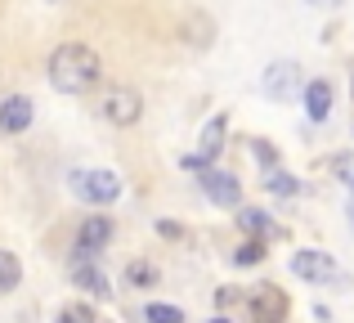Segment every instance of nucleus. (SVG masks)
Listing matches in <instances>:
<instances>
[{
    "instance_id": "3",
    "label": "nucleus",
    "mask_w": 354,
    "mask_h": 323,
    "mask_svg": "<svg viewBox=\"0 0 354 323\" xmlns=\"http://www.w3.org/2000/svg\"><path fill=\"white\" fill-rule=\"evenodd\" d=\"M99 113H104L113 126H135L139 117H144V99H139L130 86H113L104 95V104H99Z\"/></svg>"
},
{
    "instance_id": "10",
    "label": "nucleus",
    "mask_w": 354,
    "mask_h": 323,
    "mask_svg": "<svg viewBox=\"0 0 354 323\" xmlns=\"http://www.w3.org/2000/svg\"><path fill=\"white\" fill-rule=\"evenodd\" d=\"M305 113H310V122H328V113H332V86L328 81H310L305 86Z\"/></svg>"
},
{
    "instance_id": "5",
    "label": "nucleus",
    "mask_w": 354,
    "mask_h": 323,
    "mask_svg": "<svg viewBox=\"0 0 354 323\" xmlns=\"http://www.w3.org/2000/svg\"><path fill=\"white\" fill-rule=\"evenodd\" d=\"M251 319L256 323H287V292L265 283V288L251 297Z\"/></svg>"
},
{
    "instance_id": "13",
    "label": "nucleus",
    "mask_w": 354,
    "mask_h": 323,
    "mask_svg": "<svg viewBox=\"0 0 354 323\" xmlns=\"http://www.w3.org/2000/svg\"><path fill=\"white\" fill-rule=\"evenodd\" d=\"M126 283H130V288H153V283H157V265L130 261V265H126Z\"/></svg>"
},
{
    "instance_id": "2",
    "label": "nucleus",
    "mask_w": 354,
    "mask_h": 323,
    "mask_svg": "<svg viewBox=\"0 0 354 323\" xmlns=\"http://www.w3.org/2000/svg\"><path fill=\"white\" fill-rule=\"evenodd\" d=\"M72 189H77V198L95 202V207H108V202L121 193V180L113 171H77L72 175Z\"/></svg>"
},
{
    "instance_id": "9",
    "label": "nucleus",
    "mask_w": 354,
    "mask_h": 323,
    "mask_svg": "<svg viewBox=\"0 0 354 323\" xmlns=\"http://www.w3.org/2000/svg\"><path fill=\"white\" fill-rule=\"evenodd\" d=\"M238 229H242L247 238H278V234H283V229H278L274 220L265 216V211H256V207H242V211H238Z\"/></svg>"
},
{
    "instance_id": "12",
    "label": "nucleus",
    "mask_w": 354,
    "mask_h": 323,
    "mask_svg": "<svg viewBox=\"0 0 354 323\" xmlns=\"http://www.w3.org/2000/svg\"><path fill=\"white\" fill-rule=\"evenodd\" d=\"M18 279H23V265H18V256L0 247V297L18 288Z\"/></svg>"
},
{
    "instance_id": "18",
    "label": "nucleus",
    "mask_w": 354,
    "mask_h": 323,
    "mask_svg": "<svg viewBox=\"0 0 354 323\" xmlns=\"http://www.w3.org/2000/svg\"><path fill=\"white\" fill-rule=\"evenodd\" d=\"M59 323H99V319H95V310H90V306H81V301H77V306H63L59 310Z\"/></svg>"
},
{
    "instance_id": "20",
    "label": "nucleus",
    "mask_w": 354,
    "mask_h": 323,
    "mask_svg": "<svg viewBox=\"0 0 354 323\" xmlns=\"http://www.w3.org/2000/svg\"><path fill=\"white\" fill-rule=\"evenodd\" d=\"M256 153H260V162H265V166H274V149H269L265 140H256Z\"/></svg>"
},
{
    "instance_id": "21",
    "label": "nucleus",
    "mask_w": 354,
    "mask_h": 323,
    "mask_svg": "<svg viewBox=\"0 0 354 323\" xmlns=\"http://www.w3.org/2000/svg\"><path fill=\"white\" fill-rule=\"evenodd\" d=\"M157 229H162V238H180V225H171V220H162Z\"/></svg>"
},
{
    "instance_id": "22",
    "label": "nucleus",
    "mask_w": 354,
    "mask_h": 323,
    "mask_svg": "<svg viewBox=\"0 0 354 323\" xmlns=\"http://www.w3.org/2000/svg\"><path fill=\"white\" fill-rule=\"evenodd\" d=\"M310 5H341V0H310Z\"/></svg>"
},
{
    "instance_id": "17",
    "label": "nucleus",
    "mask_w": 354,
    "mask_h": 323,
    "mask_svg": "<svg viewBox=\"0 0 354 323\" xmlns=\"http://www.w3.org/2000/svg\"><path fill=\"white\" fill-rule=\"evenodd\" d=\"M144 319L148 323H184V310H175V306H144Z\"/></svg>"
},
{
    "instance_id": "15",
    "label": "nucleus",
    "mask_w": 354,
    "mask_h": 323,
    "mask_svg": "<svg viewBox=\"0 0 354 323\" xmlns=\"http://www.w3.org/2000/svg\"><path fill=\"white\" fill-rule=\"evenodd\" d=\"M220 140H225V117H216V122L202 131V158H216V153H220Z\"/></svg>"
},
{
    "instance_id": "14",
    "label": "nucleus",
    "mask_w": 354,
    "mask_h": 323,
    "mask_svg": "<svg viewBox=\"0 0 354 323\" xmlns=\"http://www.w3.org/2000/svg\"><path fill=\"white\" fill-rule=\"evenodd\" d=\"M260 261H265V238H247L234 252V265H260Z\"/></svg>"
},
{
    "instance_id": "8",
    "label": "nucleus",
    "mask_w": 354,
    "mask_h": 323,
    "mask_svg": "<svg viewBox=\"0 0 354 323\" xmlns=\"http://www.w3.org/2000/svg\"><path fill=\"white\" fill-rule=\"evenodd\" d=\"M32 117H36L32 99H23V95H9L5 104H0V131H5V135H23L27 126H32Z\"/></svg>"
},
{
    "instance_id": "24",
    "label": "nucleus",
    "mask_w": 354,
    "mask_h": 323,
    "mask_svg": "<svg viewBox=\"0 0 354 323\" xmlns=\"http://www.w3.org/2000/svg\"><path fill=\"white\" fill-rule=\"evenodd\" d=\"M211 323H229V319H211Z\"/></svg>"
},
{
    "instance_id": "19",
    "label": "nucleus",
    "mask_w": 354,
    "mask_h": 323,
    "mask_svg": "<svg viewBox=\"0 0 354 323\" xmlns=\"http://www.w3.org/2000/svg\"><path fill=\"white\" fill-rule=\"evenodd\" d=\"M332 171H341V175H346V184L354 189V158H337V162H332Z\"/></svg>"
},
{
    "instance_id": "6",
    "label": "nucleus",
    "mask_w": 354,
    "mask_h": 323,
    "mask_svg": "<svg viewBox=\"0 0 354 323\" xmlns=\"http://www.w3.org/2000/svg\"><path fill=\"white\" fill-rule=\"evenodd\" d=\"M202 193H207L216 207H238L242 184H238L229 171H202Z\"/></svg>"
},
{
    "instance_id": "11",
    "label": "nucleus",
    "mask_w": 354,
    "mask_h": 323,
    "mask_svg": "<svg viewBox=\"0 0 354 323\" xmlns=\"http://www.w3.org/2000/svg\"><path fill=\"white\" fill-rule=\"evenodd\" d=\"M72 283H77V288H86L90 297H108V288H113V283H108V274L99 270L95 261H86V265H72Z\"/></svg>"
},
{
    "instance_id": "16",
    "label": "nucleus",
    "mask_w": 354,
    "mask_h": 323,
    "mask_svg": "<svg viewBox=\"0 0 354 323\" xmlns=\"http://www.w3.org/2000/svg\"><path fill=\"white\" fill-rule=\"evenodd\" d=\"M269 189H274L278 198H296L301 184H296V175H287V171H269Z\"/></svg>"
},
{
    "instance_id": "4",
    "label": "nucleus",
    "mask_w": 354,
    "mask_h": 323,
    "mask_svg": "<svg viewBox=\"0 0 354 323\" xmlns=\"http://www.w3.org/2000/svg\"><path fill=\"white\" fill-rule=\"evenodd\" d=\"M292 274L296 279H310V283H337L341 270L328 252H296L292 256Z\"/></svg>"
},
{
    "instance_id": "23",
    "label": "nucleus",
    "mask_w": 354,
    "mask_h": 323,
    "mask_svg": "<svg viewBox=\"0 0 354 323\" xmlns=\"http://www.w3.org/2000/svg\"><path fill=\"white\" fill-rule=\"evenodd\" d=\"M350 225H354V198H350Z\"/></svg>"
},
{
    "instance_id": "7",
    "label": "nucleus",
    "mask_w": 354,
    "mask_h": 323,
    "mask_svg": "<svg viewBox=\"0 0 354 323\" xmlns=\"http://www.w3.org/2000/svg\"><path fill=\"white\" fill-rule=\"evenodd\" d=\"M301 90V68L296 63H269L265 72V95L269 99H292Z\"/></svg>"
},
{
    "instance_id": "1",
    "label": "nucleus",
    "mask_w": 354,
    "mask_h": 323,
    "mask_svg": "<svg viewBox=\"0 0 354 323\" xmlns=\"http://www.w3.org/2000/svg\"><path fill=\"white\" fill-rule=\"evenodd\" d=\"M50 86L59 90V95H90V90L104 81V63H99V54L90 50V45L81 41H68L59 45V50L50 54Z\"/></svg>"
}]
</instances>
